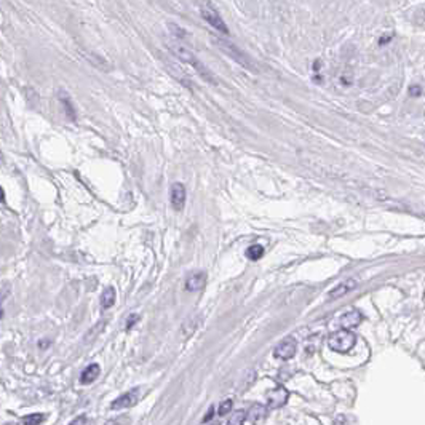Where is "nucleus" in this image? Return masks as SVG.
<instances>
[{
  "label": "nucleus",
  "instance_id": "f257e3e1",
  "mask_svg": "<svg viewBox=\"0 0 425 425\" xmlns=\"http://www.w3.org/2000/svg\"><path fill=\"white\" fill-rule=\"evenodd\" d=\"M169 48H171V53H173L179 61H182V63H186V64H189V66H192L194 67L197 72L203 77L206 82H209V83H212V85H216L218 83V80L212 77V74H211V70L201 63V61L190 52L189 48H186V47H182V45H179V44H171L169 45Z\"/></svg>",
  "mask_w": 425,
  "mask_h": 425
},
{
  "label": "nucleus",
  "instance_id": "f03ea898",
  "mask_svg": "<svg viewBox=\"0 0 425 425\" xmlns=\"http://www.w3.org/2000/svg\"><path fill=\"white\" fill-rule=\"evenodd\" d=\"M355 344H357V336L349 329H341V331L332 332L328 341L329 349L334 352H339V353L350 352Z\"/></svg>",
  "mask_w": 425,
  "mask_h": 425
},
{
  "label": "nucleus",
  "instance_id": "7ed1b4c3",
  "mask_svg": "<svg viewBox=\"0 0 425 425\" xmlns=\"http://www.w3.org/2000/svg\"><path fill=\"white\" fill-rule=\"evenodd\" d=\"M201 18H203L211 27H215L216 30H219V32L229 34L227 26L224 24V21H222V18L218 13V10L212 7L211 4H203V7H201Z\"/></svg>",
  "mask_w": 425,
  "mask_h": 425
},
{
  "label": "nucleus",
  "instance_id": "20e7f679",
  "mask_svg": "<svg viewBox=\"0 0 425 425\" xmlns=\"http://www.w3.org/2000/svg\"><path fill=\"white\" fill-rule=\"evenodd\" d=\"M138 401H139V389H133L123 395H120L115 401L110 403V409H114V411L126 409V408L135 406Z\"/></svg>",
  "mask_w": 425,
  "mask_h": 425
},
{
  "label": "nucleus",
  "instance_id": "39448f33",
  "mask_svg": "<svg viewBox=\"0 0 425 425\" xmlns=\"http://www.w3.org/2000/svg\"><path fill=\"white\" fill-rule=\"evenodd\" d=\"M289 398V393L285 387H275L273 390H270L267 393V400H269V404H267V408L269 409H277V408H281V406H285L286 401Z\"/></svg>",
  "mask_w": 425,
  "mask_h": 425
},
{
  "label": "nucleus",
  "instance_id": "423d86ee",
  "mask_svg": "<svg viewBox=\"0 0 425 425\" xmlns=\"http://www.w3.org/2000/svg\"><path fill=\"white\" fill-rule=\"evenodd\" d=\"M169 201L171 206H173L176 211H181L186 205V187L181 184V182H175L169 189Z\"/></svg>",
  "mask_w": 425,
  "mask_h": 425
},
{
  "label": "nucleus",
  "instance_id": "0eeeda50",
  "mask_svg": "<svg viewBox=\"0 0 425 425\" xmlns=\"http://www.w3.org/2000/svg\"><path fill=\"white\" fill-rule=\"evenodd\" d=\"M294 355H296V341L291 337L280 342L275 347V350H273V357L280 360H289Z\"/></svg>",
  "mask_w": 425,
  "mask_h": 425
},
{
  "label": "nucleus",
  "instance_id": "6e6552de",
  "mask_svg": "<svg viewBox=\"0 0 425 425\" xmlns=\"http://www.w3.org/2000/svg\"><path fill=\"white\" fill-rule=\"evenodd\" d=\"M206 283V273L201 270L192 272L186 280V289L187 291H200L205 288Z\"/></svg>",
  "mask_w": 425,
  "mask_h": 425
},
{
  "label": "nucleus",
  "instance_id": "1a4fd4ad",
  "mask_svg": "<svg viewBox=\"0 0 425 425\" xmlns=\"http://www.w3.org/2000/svg\"><path fill=\"white\" fill-rule=\"evenodd\" d=\"M218 44L221 45V48H222V50H224V52H226L227 55L230 53V56H232V58H234V59L237 61V63H238V64H243V66H246V67H249V64H248V63H249V61H248V58H246L245 55H243V53H241V50H238V48H235V47H234V45H232V44H229V42H226V40H218Z\"/></svg>",
  "mask_w": 425,
  "mask_h": 425
},
{
  "label": "nucleus",
  "instance_id": "9d476101",
  "mask_svg": "<svg viewBox=\"0 0 425 425\" xmlns=\"http://www.w3.org/2000/svg\"><path fill=\"white\" fill-rule=\"evenodd\" d=\"M361 320H363V315H361L360 310H350L347 313H344L339 321H341L342 329H350V328L358 326L361 323Z\"/></svg>",
  "mask_w": 425,
  "mask_h": 425
},
{
  "label": "nucleus",
  "instance_id": "9b49d317",
  "mask_svg": "<svg viewBox=\"0 0 425 425\" xmlns=\"http://www.w3.org/2000/svg\"><path fill=\"white\" fill-rule=\"evenodd\" d=\"M353 288H357V280H353V278L344 280L342 283H339V285L329 292V299H339L342 296H346L347 292H350Z\"/></svg>",
  "mask_w": 425,
  "mask_h": 425
},
{
  "label": "nucleus",
  "instance_id": "f8f14e48",
  "mask_svg": "<svg viewBox=\"0 0 425 425\" xmlns=\"http://www.w3.org/2000/svg\"><path fill=\"white\" fill-rule=\"evenodd\" d=\"M99 364L93 363V364H90V366H87L82 374H80V382L82 384H91V382H95L99 376Z\"/></svg>",
  "mask_w": 425,
  "mask_h": 425
},
{
  "label": "nucleus",
  "instance_id": "ddd939ff",
  "mask_svg": "<svg viewBox=\"0 0 425 425\" xmlns=\"http://www.w3.org/2000/svg\"><path fill=\"white\" fill-rule=\"evenodd\" d=\"M267 409L269 408L262 406V404H254V406H252L248 412V419L251 422H254V423H261L267 416Z\"/></svg>",
  "mask_w": 425,
  "mask_h": 425
},
{
  "label": "nucleus",
  "instance_id": "4468645a",
  "mask_svg": "<svg viewBox=\"0 0 425 425\" xmlns=\"http://www.w3.org/2000/svg\"><path fill=\"white\" fill-rule=\"evenodd\" d=\"M115 302V289L114 288H106L104 292L101 294V306L104 310L110 309Z\"/></svg>",
  "mask_w": 425,
  "mask_h": 425
},
{
  "label": "nucleus",
  "instance_id": "2eb2a0df",
  "mask_svg": "<svg viewBox=\"0 0 425 425\" xmlns=\"http://www.w3.org/2000/svg\"><path fill=\"white\" fill-rule=\"evenodd\" d=\"M245 254H246V258L251 259V261H259L262 256H264V246L259 245V243H254V245L248 246V249H246Z\"/></svg>",
  "mask_w": 425,
  "mask_h": 425
},
{
  "label": "nucleus",
  "instance_id": "dca6fc26",
  "mask_svg": "<svg viewBox=\"0 0 425 425\" xmlns=\"http://www.w3.org/2000/svg\"><path fill=\"white\" fill-rule=\"evenodd\" d=\"M45 420L44 414H29V416L23 417V425H40Z\"/></svg>",
  "mask_w": 425,
  "mask_h": 425
},
{
  "label": "nucleus",
  "instance_id": "f3484780",
  "mask_svg": "<svg viewBox=\"0 0 425 425\" xmlns=\"http://www.w3.org/2000/svg\"><path fill=\"white\" fill-rule=\"evenodd\" d=\"M246 417H248V414L245 411H237V412L232 414V417L229 419L227 425H243V422H245Z\"/></svg>",
  "mask_w": 425,
  "mask_h": 425
},
{
  "label": "nucleus",
  "instance_id": "a211bd4d",
  "mask_svg": "<svg viewBox=\"0 0 425 425\" xmlns=\"http://www.w3.org/2000/svg\"><path fill=\"white\" fill-rule=\"evenodd\" d=\"M232 409V400H226L221 403L219 406V416H226V414Z\"/></svg>",
  "mask_w": 425,
  "mask_h": 425
},
{
  "label": "nucleus",
  "instance_id": "6ab92c4d",
  "mask_svg": "<svg viewBox=\"0 0 425 425\" xmlns=\"http://www.w3.org/2000/svg\"><path fill=\"white\" fill-rule=\"evenodd\" d=\"M61 103H63V106L66 107V110H67V115H69L70 118H75V115H74V114H75V110H74L72 107H70V103H69V99H66V98H64L63 101H61Z\"/></svg>",
  "mask_w": 425,
  "mask_h": 425
},
{
  "label": "nucleus",
  "instance_id": "aec40b11",
  "mask_svg": "<svg viewBox=\"0 0 425 425\" xmlns=\"http://www.w3.org/2000/svg\"><path fill=\"white\" fill-rule=\"evenodd\" d=\"M422 91H423V90H422L419 85H414V87L409 88V95H411V96H420Z\"/></svg>",
  "mask_w": 425,
  "mask_h": 425
},
{
  "label": "nucleus",
  "instance_id": "412c9836",
  "mask_svg": "<svg viewBox=\"0 0 425 425\" xmlns=\"http://www.w3.org/2000/svg\"><path fill=\"white\" fill-rule=\"evenodd\" d=\"M136 321H139V317H138V315H135V313H133V315H130L128 323H126V329H131V328H133V325H135Z\"/></svg>",
  "mask_w": 425,
  "mask_h": 425
},
{
  "label": "nucleus",
  "instance_id": "4be33fe9",
  "mask_svg": "<svg viewBox=\"0 0 425 425\" xmlns=\"http://www.w3.org/2000/svg\"><path fill=\"white\" fill-rule=\"evenodd\" d=\"M87 422V417L85 416H80V417H77V419H74L72 422H70L69 425H83Z\"/></svg>",
  "mask_w": 425,
  "mask_h": 425
},
{
  "label": "nucleus",
  "instance_id": "5701e85b",
  "mask_svg": "<svg viewBox=\"0 0 425 425\" xmlns=\"http://www.w3.org/2000/svg\"><path fill=\"white\" fill-rule=\"evenodd\" d=\"M211 416H212V408L209 409V412H208V416H206V417L203 419V422H208V420L211 419Z\"/></svg>",
  "mask_w": 425,
  "mask_h": 425
},
{
  "label": "nucleus",
  "instance_id": "b1692460",
  "mask_svg": "<svg viewBox=\"0 0 425 425\" xmlns=\"http://www.w3.org/2000/svg\"><path fill=\"white\" fill-rule=\"evenodd\" d=\"M106 425H118V423H117V422H112V420H109V422H107Z\"/></svg>",
  "mask_w": 425,
  "mask_h": 425
}]
</instances>
